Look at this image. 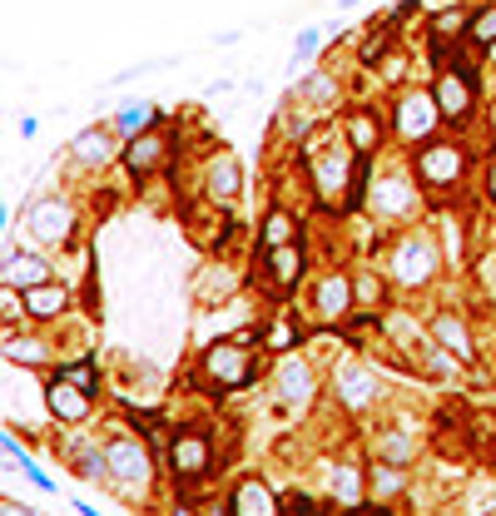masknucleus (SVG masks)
<instances>
[{"mask_svg":"<svg viewBox=\"0 0 496 516\" xmlns=\"http://www.w3.org/2000/svg\"><path fill=\"white\" fill-rule=\"evenodd\" d=\"M65 303H70V293L50 278V283H40V288H25V313L30 318H40V323H50V318H60L65 313Z\"/></svg>","mask_w":496,"mask_h":516,"instance_id":"21","label":"nucleus"},{"mask_svg":"<svg viewBox=\"0 0 496 516\" xmlns=\"http://www.w3.org/2000/svg\"><path fill=\"white\" fill-rule=\"evenodd\" d=\"M437 273V244L427 234H407L397 249H392V278L402 288H417V283H432Z\"/></svg>","mask_w":496,"mask_h":516,"instance_id":"5","label":"nucleus"},{"mask_svg":"<svg viewBox=\"0 0 496 516\" xmlns=\"http://www.w3.org/2000/svg\"><path fill=\"white\" fill-rule=\"evenodd\" d=\"M154 125V110L149 105H129V110H120V120H115V129H124V134H139V129Z\"/></svg>","mask_w":496,"mask_h":516,"instance_id":"34","label":"nucleus"},{"mask_svg":"<svg viewBox=\"0 0 496 516\" xmlns=\"http://www.w3.org/2000/svg\"><path fill=\"white\" fill-rule=\"evenodd\" d=\"M353 293H358L363 308H377V303H382V278H377V273H358V278H353Z\"/></svg>","mask_w":496,"mask_h":516,"instance_id":"35","label":"nucleus"},{"mask_svg":"<svg viewBox=\"0 0 496 516\" xmlns=\"http://www.w3.org/2000/svg\"><path fill=\"white\" fill-rule=\"evenodd\" d=\"M353 179H358V154L348 159V154H328V159H318V169H313V184H318V199L323 204H338L343 199V189H353ZM348 204V199H343Z\"/></svg>","mask_w":496,"mask_h":516,"instance_id":"12","label":"nucleus"},{"mask_svg":"<svg viewBox=\"0 0 496 516\" xmlns=\"http://www.w3.org/2000/svg\"><path fill=\"white\" fill-rule=\"evenodd\" d=\"M70 467H75L85 482H100V477H110V452H105V447H75V452H70Z\"/></svg>","mask_w":496,"mask_h":516,"instance_id":"27","label":"nucleus"},{"mask_svg":"<svg viewBox=\"0 0 496 516\" xmlns=\"http://www.w3.org/2000/svg\"><path fill=\"white\" fill-rule=\"evenodd\" d=\"M363 497H368V477L358 472V467H333V502L343 507V512H353V507H363Z\"/></svg>","mask_w":496,"mask_h":516,"instance_id":"23","label":"nucleus"},{"mask_svg":"<svg viewBox=\"0 0 496 516\" xmlns=\"http://www.w3.org/2000/svg\"><path fill=\"white\" fill-rule=\"evenodd\" d=\"M273 387H278V402H283V407H308L313 392H318V373H313L303 358H288V363H278Z\"/></svg>","mask_w":496,"mask_h":516,"instance_id":"14","label":"nucleus"},{"mask_svg":"<svg viewBox=\"0 0 496 516\" xmlns=\"http://www.w3.org/2000/svg\"><path fill=\"white\" fill-rule=\"evenodd\" d=\"M487 60H492V65H496V45H487Z\"/></svg>","mask_w":496,"mask_h":516,"instance_id":"42","label":"nucleus"},{"mask_svg":"<svg viewBox=\"0 0 496 516\" xmlns=\"http://www.w3.org/2000/svg\"><path fill=\"white\" fill-rule=\"evenodd\" d=\"M105 452H110V477L120 487H149L154 482V457H149L144 437H115Z\"/></svg>","mask_w":496,"mask_h":516,"instance_id":"6","label":"nucleus"},{"mask_svg":"<svg viewBox=\"0 0 496 516\" xmlns=\"http://www.w3.org/2000/svg\"><path fill=\"white\" fill-rule=\"evenodd\" d=\"M204 184H209V199H224V204H229V199L239 194V184H244V179H239V159H234V154H214L209 169H204Z\"/></svg>","mask_w":496,"mask_h":516,"instance_id":"20","label":"nucleus"},{"mask_svg":"<svg viewBox=\"0 0 496 516\" xmlns=\"http://www.w3.org/2000/svg\"><path fill=\"white\" fill-rule=\"evenodd\" d=\"M199 373H204V383L214 387V392H239V387L253 383L258 368H253V358H248L244 338H224V343H214V348L204 353Z\"/></svg>","mask_w":496,"mask_h":516,"instance_id":"1","label":"nucleus"},{"mask_svg":"<svg viewBox=\"0 0 496 516\" xmlns=\"http://www.w3.org/2000/svg\"><path fill=\"white\" fill-rule=\"evenodd\" d=\"M229 512L234 516H283V497L263 482V477H244L229 492Z\"/></svg>","mask_w":496,"mask_h":516,"instance_id":"15","label":"nucleus"},{"mask_svg":"<svg viewBox=\"0 0 496 516\" xmlns=\"http://www.w3.org/2000/svg\"><path fill=\"white\" fill-rule=\"evenodd\" d=\"M462 174H467V154H462L457 144L427 139V144L417 149V179H422L427 189H457Z\"/></svg>","mask_w":496,"mask_h":516,"instance_id":"3","label":"nucleus"},{"mask_svg":"<svg viewBox=\"0 0 496 516\" xmlns=\"http://www.w3.org/2000/svg\"><path fill=\"white\" fill-rule=\"evenodd\" d=\"M487 194H492V199H496V164H492V169H487Z\"/></svg>","mask_w":496,"mask_h":516,"instance_id":"41","label":"nucleus"},{"mask_svg":"<svg viewBox=\"0 0 496 516\" xmlns=\"http://www.w3.org/2000/svg\"><path fill=\"white\" fill-rule=\"evenodd\" d=\"M348 144H353V154H372L377 149V120H372V110H353L348 115Z\"/></svg>","mask_w":496,"mask_h":516,"instance_id":"28","label":"nucleus"},{"mask_svg":"<svg viewBox=\"0 0 496 516\" xmlns=\"http://www.w3.org/2000/svg\"><path fill=\"white\" fill-rule=\"evenodd\" d=\"M0 516H40V512H30V507H15V502L5 497V502H0Z\"/></svg>","mask_w":496,"mask_h":516,"instance_id":"40","label":"nucleus"},{"mask_svg":"<svg viewBox=\"0 0 496 516\" xmlns=\"http://www.w3.org/2000/svg\"><path fill=\"white\" fill-rule=\"evenodd\" d=\"M283 516H323V512H318V502L308 492H288L283 497Z\"/></svg>","mask_w":496,"mask_h":516,"instance_id":"36","label":"nucleus"},{"mask_svg":"<svg viewBox=\"0 0 496 516\" xmlns=\"http://www.w3.org/2000/svg\"><path fill=\"white\" fill-rule=\"evenodd\" d=\"M60 378H70L75 387H85V392H95L100 378H95V363L90 358H80V363H60Z\"/></svg>","mask_w":496,"mask_h":516,"instance_id":"33","label":"nucleus"},{"mask_svg":"<svg viewBox=\"0 0 496 516\" xmlns=\"http://www.w3.org/2000/svg\"><path fill=\"white\" fill-rule=\"evenodd\" d=\"M412 204H417V184H412L407 174H382V179H372V209H377L382 219H407Z\"/></svg>","mask_w":496,"mask_h":516,"instance_id":"13","label":"nucleus"},{"mask_svg":"<svg viewBox=\"0 0 496 516\" xmlns=\"http://www.w3.org/2000/svg\"><path fill=\"white\" fill-rule=\"evenodd\" d=\"M5 358H10V363H20V368H40V363H50V343H45V338L20 333V338H5Z\"/></svg>","mask_w":496,"mask_h":516,"instance_id":"26","label":"nucleus"},{"mask_svg":"<svg viewBox=\"0 0 496 516\" xmlns=\"http://www.w3.org/2000/svg\"><path fill=\"white\" fill-rule=\"evenodd\" d=\"M318 40H323L318 30H303V35H298V45H293V65H298V60H308V55L318 50Z\"/></svg>","mask_w":496,"mask_h":516,"instance_id":"39","label":"nucleus"},{"mask_svg":"<svg viewBox=\"0 0 496 516\" xmlns=\"http://www.w3.org/2000/svg\"><path fill=\"white\" fill-rule=\"evenodd\" d=\"M377 392H382V383H377V373L372 368H363V363H338L333 368V397H338V407L343 412H368L372 402H377Z\"/></svg>","mask_w":496,"mask_h":516,"instance_id":"7","label":"nucleus"},{"mask_svg":"<svg viewBox=\"0 0 496 516\" xmlns=\"http://www.w3.org/2000/svg\"><path fill=\"white\" fill-rule=\"evenodd\" d=\"M293 343H298V333H293L288 323H273V328H268V348H273V353H283V348H293Z\"/></svg>","mask_w":496,"mask_h":516,"instance_id":"38","label":"nucleus"},{"mask_svg":"<svg viewBox=\"0 0 496 516\" xmlns=\"http://www.w3.org/2000/svg\"><path fill=\"white\" fill-rule=\"evenodd\" d=\"M0 313H5V323H15V318H20V313H25V293H20V298H15V288H10V283H5V293H0Z\"/></svg>","mask_w":496,"mask_h":516,"instance_id":"37","label":"nucleus"},{"mask_svg":"<svg viewBox=\"0 0 496 516\" xmlns=\"http://www.w3.org/2000/svg\"><path fill=\"white\" fill-rule=\"evenodd\" d=\"M298 95H303V105H333V100H338V80L318 70V75H308V80L298 85Z\"/></svg>","mask_w":496,"mask_h":516,"instance_id":"30","label":"nucleus"},{"mask_svg":"<svg viewBox=\"0 0 496 516\" xmlns=\"http://www.w3.org/2000/svg\"><path fill=\"white\" fill-rule=\"evenodd\" d=\"M293 239H298V219L288 209H273L263 219V249H278V244H293Z\"/></svg>","mask_w":496,"mask_h":516,"instance_id":"29","label":"nucleus"},{"mask_svg":"<svg viewBox=\"0 0 496 516\" xmlns=\"http://www.w3.org/2000/svg\"><path fill=\"white\" fill-rule=\"evenodd\" d=\"M5 283L10 288H40V283H50V258L40 254H10L5 258Z\"/></svg>","mask_w":496,"mask_h":516,"instance_id":"19","label":"nucleus"},{"mask_svg":"<svg viewBox=\"0 0 496 516\" xmlns=\"http://www.w3.org/2000/svg\"><path fill=\"white\" fill-rule=\"evenodd\" d=\"M353 303H358V293H353V278H348V273H328V278H318V288H313V318H318V323H338V318H348Z\"/></svg>","mask_w":496,"mask_h":516,"instance_id":"10","label":"nucleus"},{"mask_svg":"<svg viewBox=\"0 0 496 516\" xmlns=\"http://www.w3.org/2000/svg\"><path fill=\"white\" fill-rule=\"evenodd\" d=\"M427 333H432V343H442V348L457 353L462 363H477V343H472V328H467L462 313H437Z\"/></svg>","mask_w":496,"mask_h":516,"instance_id":"17","label":"nucleus"},{"mask_svg":"<svg viewBox=\"0 0 496 516\" xmlns=\"http://www.w3.org/2000/svg\"><path fill=\"white\" fill-rule=\"evenodd\" d=\"M402 472H407V467H392V462H377V457H372V467H368V497L372 502H392V497L402 492Z\"/></svg>","mask_w":496,"mask_h":516,"instance_id":"25","label":"nucleus"},{"mask_svg":"<svg viewBox=\"0 0 496 516\" xmlns=\"http://www.w3.org/2000/svg\"><path fill=\"white\" fill-rule=\"evenodd\" d=\"M467 35H472L477 45H496V5H482V10L472 15V25H467Z\"/></svg>","mask_w":496,"mask_h":516,"instance_id":"32","label":"nucleus"},{"mask_svg":"<svg viewBox=\"0 0 496 516\" xmlns=\"http://www.w3.org/2000/svg\"><path fill=\"white\" fill-rule=\"evenodd\" d=\"M45 407H50V417L55 422H85L90 417V392L85 387H75L70 378H60V373H50L45 378Z\"/></svg>","mask_w":496,"mask_h":516,"instance_id":"11","label":"nucleus"},{"mask_svg":"<svg viewBox=\"0 0 496 516\" xmlns=\"http://www.w3.org/2000/svg\"><path fill=\"white\" fill-rule=\"evenodd\" d=\"M164 159H169V139H164L159 129H139V134L124 144V164H129V174H154Z\"/></svg>","mask_w":496,"mask_h":516,"instance_id":"16","label":"nucleus"},{"mask_svg":"<svg viewBox=\"0 0 496 516\" xmlns=\"http://www.w3.org/2000/svg\"><path fill=\"white\" fill-rule=\"evenodd\" d=\"M437 105H442V120H467L472 105H477V80L467 70H442L437 85H432Z\"/></svg>","mask_w":496,"mask_h":516,"instance_id":"9","label":"nucleus"},{"mask_svg":"<svg viewBox=\"0 0 496 516\" xmlns=\"http://www.w3.org/2000/svg\"><path fill=\"white\" fill-rule=\"evenodd\" d=\"M467 25H472V15H467V10H442V15L432 20V40H452V35H467Z\"/></svg>","mask_w":496,"mask_h":516,"instance_id":"31","label":"nucleus"},{"mask_svg":"<svg viewBox=\"0 0 496 516\" xmlns=\"http://www.w3.org/2000/svg\"><path fill=\"white\" fill-rule=\"evenodd\" d=\"M70 154H75L80 164H105V159L115 154V134H110V129H85V134H75Z\"/></svg>","mask_w":496,"mask_h":516,"instance_id":"24","label":"nucleus"},{"mask_svg":"<svg viewBox=\"0 0 496 516\" xmlns=\"http://www.w3.org/2000/svg\"><path fill=\"white\" fill-rule=\"evenodd\" d=\"M25 224H30V234L40 239V244H65L70 234H75V209L65 204V199H35L30 204V214H25Z\"/></svg>","mask_w":496,"mask_h":516,"instance_id":"8","label":"nucleus"},{"mask_svg":"<svg viewBox=\"0 0 496 516\" xmlns=\"http://www.w3.org/2000/svg\"><path fill=\"white\" fill-rule=\"evenodd\" d=\"M437 120H442V105H437L432 90H407L397 100V115H392V125H397V134L407 144H427L437 134Z\"/></svg>","mask_w":496,"mask_h":516,"instance_id":"4","label":"nucleus"},{"mask_svg":"<svg viewBox=\"0 0 496 516\" xmlns=\"http://www.w3.org/2000/svg\"><path fill=\"white\" fill-rule=\"evenodd\" d=\"M263 263H268V273H273V283H278V288H293V283L303 278V249H298V244L263 249Z\"/></svg>","mask_w":496,"mask_h":516,"instance_id":"22","label":"nucleus"},{"mask_svg":"<svg viewBox=\"0 0 496 516\" xmlns=\"http://www.w3.org/2000/svg\"><path fill=\"white\" fill-rule=\"evenodd\" d=\"M372 457H377V462H392V467H412V462H417V442H412L402 427H382V432L372 437Z\"/></svg>","mask_w":496,"mask_h":516,"instance_id":"18","label":"nucleus"},{"mask_svg":"<svg viewBox=\"0 0 496 516\" xmlns=\"http://www.w3.org/2000/svg\"><path fill=\"white\" fill-rule=\"evenodd\" d=\"M169 472L174 482H199L214 472V437L209 427H179L169 437Z\"/></svg>","mask_w":496,"mask_h":516,"instance_id":"2","label":"nucleus"}]
</instances>
